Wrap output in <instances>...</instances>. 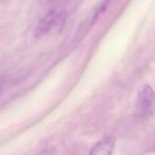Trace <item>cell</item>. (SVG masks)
Returning <instances> with one entry per match:
<instances>
[{
	"label": "cell",
	"mask_w": 155,
	"mask_h": 155,
	"mask_svg": "<svg viewBox=\"0 0 155 155\" xmlns=\"http://www.w3.org/2000/svg\"><path fill=\"white\" fill-rule=\"evenodd\" d=\"M65 15L55 10L49 11L38 22L35 32L37 38L43 37L54 28L60 27L65 21Z\"/></svg>",
	"instance_id": "6da1fadb"
},
{
	"label": "cell",
	"mask_w": 155,
	"mask_h": 155,
	"mask_svg": "<svg viewBox=\"0 0 155 155\" xmlns=\"http://www.w3.org/2000/svg\"><path fill=\"white\" fill-rule=\"evenodd\" d=\"M4 78H0V90H1V88H2V87L4 84Z\"/></svg>",
	"instance_id": "5b68a950"
},
{
	"label": "cell",
	"mask_w": 155,
	"mask_h": 155,
	"mask_svg": "<svg viewBox=\"0 0 155 155\" xmlns=\"http://www.w3.org/2000/svg\"><path fill=\"white\" fill-rule=\"evenodd\" d=\"M42 1V2H50V1H52V0H41Z\"/></svg>",
	"instance_id": "52a82bcc"
},
{
	"label": "cell",
	"mask_w": 155,
	"mask_h": 155,
	"mask_svg": "<svg viewBox=\"0 0 155 155\" xmlns=\"http://www.w3.org/2000/svg\"><path fill=\"white\" fill-rule=\"evenodd\" d=\"M115 144L113 136L108 135L97 142L90 151V155H111Z\"/></svg>",
	"instance_id": "7a4b0ae2"
},
{
	"label": "cell",
	"mask_w": 155,
	"mask_h": 155,
	"mask_svg": "<svg viewBox=\"0 0 155 155\" xmlns=\"http://www.w3.org/2000/svg\"><path fill=\"white\" fill-rule=\"evenodd\" d=\"M154 99V93L150 85H145L140 93V104L143 111H148L152 107Z\"/></svg>",
	"instance_id": "3957f363"
},
{
	"label": "cell",
	"mask_w": 155,
	"mask_h": 155,
	"mask_svg": "<svg viewBox=\"0 0 155 155\" xmlns=\"http://www.w3.org/2000/svg\"><path fill=\"white\" fill-rule=\"evenodd\" d=\"M56 149L54 147L50 146L42 150L38 155H55Z\"/></svg>",
	"instance_id": "277c9868"
},
{
	"label": "cell",
	"mask_w": 155,
	"mask_h": 155,
	"mask_svg": "<svg viewBox=\"0 0 155 155\" xmlns=\"http://www.w3.org/2000/svg\"><path fill=\"white\" fill-rule=\"evenodd\" d=\"M11 0H2V2H3V3H7V2H8L9 1H10Z\"/></svg>",
	"instance_id": "8992f818"
}]
</instances>
